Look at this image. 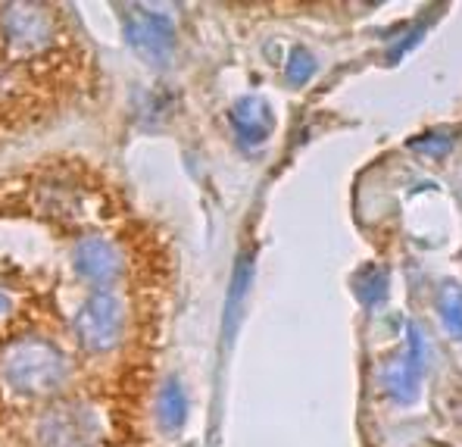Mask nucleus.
<instances>
[{"instance_id": "f257e3e1", "label": "nucleus", "mask_w": 462, "mask_h": 447, "mask_svg": "<svg viewBox=\"0 0 462 447\" xmlns=\"http://www.w3.org/2000/svg\"><path fill=\"white\" fill-rule=\"evenodd\" d=\"M72 378L69 354L44 335L13 338L0 350V391L19 404H51Z\"/></svg>"}, {"instance_id": "423d86ee", "label": "nucleus", "mask_w": 462, "mask_h": 447, "mask_svg": "<svg viewBox=\"0 0 462 447\" xmlns=\"http://www.w3.org/2000/svg\"><path fill=\"white\" fill-rule=\"evenodd\" d=\"M122 35L147 63H160L172 51V29H169L166 19L156 16V10H151V6H125Z\"/></svg>"}, {"instance_id": "20e7f679", "label": "nucleus", "mask_w": 462, "mask_h": 447, "mask_svg": "<svg viewBox=\"0 0 462 447\" xmlns=\"http://www.w3.org/2000/svg\"><path fill=\"white\" fill-rule=\"evenodd\" d=\"M53 13L41 4H4L0 6V41L13 57H41L53 44Z\"/></svg>"}, {"instance_id": "9d476101", "label": "nucleus", "mask_w": 462, "mask_h": 447, "mask_svg": "<svg viewBox=\"0 0 462 447\" xmlns=\"http://www.w3.org/2000/svg\"><path fill=\"white\" fill-rule=\"evenodd\" d=\"M13 94H16V76H13L10 66L0 63V100L13 98Z\"/></svg>"}, {"instance_id": "39448f33", "label": "nucleus", "mask_w": 462, "mask_h": 447, "mask_svg": "<svg viewBox=\"0 0 462 447\" xmlns=\"http://www.w3.org/2000/svg\"><path fill=\"white\" fill-rule=\"evenodd\" d=\"M72 273L94 291H113V284L125 275V250L113 238L88 235L72 247Z\"/></svg>"}, {"instance_id": "0eeeda50", "label": "nucleus", "mask_w": 462, "mask_h": 447, "mask_svg": "<svg viewBox=\"0 0 462 447\" xmlns=\"http://www.w3.org/2000/svg\"><path fill=\"white\" fill-rule=\"evenodd\" d=\"M38 207L47 219L72 222L81 216V194L76 188L63 185V182H47L38 188Z\"/></svg>"}, {"instance_id": "7ed1b4c3", "label": "nucleus", "mask_w": 462, "mask_h": 447, "mask_svg": "<svg viewBox=\"0 0 462 447\" xmlns=\"http://www.w3.org/2000/svg\"><path fill=\"white\" fill-rule=\"evenodd\" d=\"M104 435V423L94 404L88 401H57L44 404L32 423L35 447H97Z\"/></svg>"}, {"instance_id": "f03ea898", "label": "nucleus", "mask_w": 462, "mask_h": 447, "mask_svg": "<svg viewBox=\"0 0 462 447\" xmlns=\"http://www.w3.org/2000/svg\"><path fill=\"white\" fill-rule=\"evenodd\" d=\"M128 329V303L116 291H91L72 316V338L88 357H106L122 344Z\"/></svg>"}, {"instance_id": "1a4fd4ad", "label": "nucleus", "mask_w": 462, "mask_h": 447, "mask_svg": "<svg viewBox=\"0 0 462 447\" xmlns=\"http://www.w3.org/2000/svg\"><path fill=\"white\" fill-rule=\"evenodd\" d=\"M13 310H16V294H13L6 284H0V325L13 316Z\"/></svg>"}, {"instance_id": "6e6552de", "label": "nucleus", "mask_w": 462, "mask_h": 447, "mask_svg": "<svg viewBox=\"0 0 462 447\" xmlns=\"http://www.w3.org/2000/svg\"><path fill=\"white\" fill-rule=\"evenodd\" d=\"M160 419L166 429H181V423H185L188 416V401H185V391H181V385L175 382V378H169L166 385H162L160 391Z\"/></svg>"}]
</instances>
